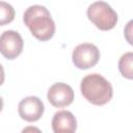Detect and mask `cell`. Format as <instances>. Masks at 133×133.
Returning a JSON list of instances; mask_svg holds the SVG:
<instances>
[{"mask_svg": "<svg viewBox=\"0 0 133 133\" xmlns=\"http://www.w3.org/2000/svg\"><path fill=\"white\" fill-rule=\"evenodd\" d=\"M23 21L32 35L41 42L49 41L55 33V23L50 11L43 5L29 6L23 15Z\"/></svg>", "mask_w": 133, "mask_h": 133, "instance_id": "obj_1", "label": "cell"}, {"mask_svg": "<svg viewBox=\"0 0 133 133\" xmlns=\"http://www.w3.org/2000/svg\"><path fill=\"white\" fill-rule=\"evenodd\" d=\"M80 89L83 97L89 103L97 106L107 104L113 96V89L110 82L96 73L89 74L82 79Z\"/></svg>", "mask_w": 133, "mask_h": 133, "instance_id": "obj_2", "label": "cell"}, {"mask_svg": "<svg viewBox=\"0 0 133 133\" xmlns=\"http://www.w3.org/2000/svg\"><path fill=\"white\" fill-rule=\"evenodd\" d=\"M87 17L100 30H110L117 23V14L104 1H97L87 8Z\"/></svg>", "mask_w": 133, "mask_h": 133, "instance_id": "obj_3", "label": "cell"}, {"mask_svg": "<svg viewBox=\"0 0 133 133\" xmlns=\"http://www.w3.org/2000/svg\"><path fill=\"white\" fill-rule=\"evenodd\" d=\"M72 59L75 66L80 70H86L98 63L100 59V50L94 44L83 43L73 50Z\"/></svg>", "mask_w": 133, "mask_h": 133, "instance_id": "obj_4", "label": "cell"}, {"mask_svg": "<svg viewBox=\"0 0 133 133\" xmlns=\"http://www.w3.org/2000/svg\"><path fill=\"white\" fill-rule=\"evenodd\" d=\"M24 42L15 30H6L0 35V53L7 59L17 58L23 51Z\"/></svg>", "mask_w": 133, "mask_h": 133, "instance_id": "obj_5", "label": "cell"}, {"mask_svg": "<svg viewBox=\"0 0 133 133\" xmlns=\"http://www.w3.org/2000/svg\"><path fill=\"white\" fill-rule=\"evenodd\" d=\"M18 111L22 119L32 123L38 121L43 116L45 107L39 98L34 96H29L24 98L19 103Z\"/></svg>", "mask_w": 133, "mask_h": 133, "instance_id": "obj_6", "label": "cell"}, {"mask_svg": "<svg viewBox=\"0 0 133 133\" xmlns=\"http://www.w3.org/2000/svg\"><path fill=\"white\" fill-rule=\"evenodd\" d=\"M74 90L66 83L58 82L53 84L47 94L48 101L50 104L57 108L69 106L74 101Z\"/></svg>", "mask_w": 133, "mask_h": 133, "instance_id": "obj_7", "label": "cell"}, {"mask_svg": "<svg viewBox=\"0 0 133 133\" xmlns=\"http://www.w3.org/2000/svg\"><path fill=\"white\" fill-rule=\"evenodd\" d=\"M51 125L55 133H72L77 129L76 117L68 110H60L56 112L52 118Z\"/></svg>", "mask_w": 133, "mask_h": 133, "instance_id": "obj_8", "label": "cell"}, {"mask_svg": "<svg viewBox=\"0 0 133 133\" xmlns=\"http://www.w3.org/2000/svg\"><path fill=\"white\" fill-rule=\"evenodd\" d=\"M133 53L127 52L119 58L118 61V70L121 74L127 78L132 79L133 78Z\"/></svg>", "mask_w": 133, "mask_h": 133, "instance_id": "obj_9", "label": "cell"}, {"mask_svg": "<svg viewBox=\"0 0 133 133\" xmlns=\"http://www.w3.org/2000/svg\"><path fill=\"white\" fill-rule=\"evenodd\" d=\"M15 8L7 2L0 1V26L9 24L15 19Z\"/></svg>", "mask_w": 133, "mask_h": 133, "instance_id": "obj_10", "label": "cell"}, {"mask_svg": "<svg viewBox=\"0 0 133 133\" xmlns=\"http://www.w3.org/2000/svg\"><path fill=\"white\" fill-rule=\"evenodd\" d=\"M4 79H5L4 69H3V66H2V65H1V63H0V85H2V84H3Z\"/></svg>", "mask_w": 133, "mask_h": 133, "instance_id": "obj_11", "label": "cell"}, {"mask_svg": "<svg viewBox=\"0 0 133 133\" xmlns=\"http://www.w3.org/2000/svg\"><path fill=\"white\" fill-rule=\"evenodd\" d=\"M2 108H3V100H2V98L0 97V111L2 110Z\"/></svg>", "mask_w": 133, "mask_h": 133, "instance_id": "obj_12", "label": "cell"}]
</instances>
